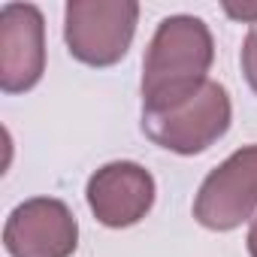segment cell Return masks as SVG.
<instances>
[{
	"label": "cell",
	"instance_id": "9c48e42d",
	"mask_svg": "<svg viewBox=\"0 0 257 257\" xmlns=\"http://www.w3.org/2000/svg\"><path fill=\"white\" fill-rule=\"evenodd\" d=\"M227 13L233 19H248L251 25L257 22V7H233V4H227Z\"/></svg>",
	"mask_w": 257,
	"mask_h": 257
},
{
	"label": "cell",
	"instance_id": "6da1fadb",
	"mask_svg": "<svg viewBox=\"0 0 257 257\" xmlns=\"http://www.w3.org/2000/svg\"><path fill=\"white\" fill-rule=\"evenodd\" d=\"M215 58L212 34L209 28L194 16H170L158 25L146 70H143V109H167L197 88H203L209 79V67Z\"/></svg>",
	"mask_w": 257,
	"mask_h": 257
},
{
	"label": "cell",
	"instance_id": "5b68a950",
	"mask_svg": "<svg viewBox=\"0 0 257 257\" xmlns=\"http://www.w3.org/2000/svg\"><path fill=\"white\" fill-rule=\"evenodd\" d=\"M79 242L73 212L52 197H37L13 209L4 227V245L13 257H70Z\"/></svg>",
	"mask_w": 257,
	"mask_h": 257
},
{
	"label": "cell",
	"instance_id": "30bf717a",
	"mask_svg": "<svg viewBox=\"0 0 257 257\" xmlns=\"http://www.w3.org/2000/svg\"><path fill=\"white\" fill-rule=\"evenodd\" d=\"M248 251H251V257H257V218H254V224L248 230Z\"/></svg>",
	"mask_w": 257,
	"mask_h": 257
},
{
	"label": "cell",
	"instance_id": "3957f363",
	"mask_svg": "<svg viewBox=\"0 0 257 257\" xmlns=\"http://www.w3.org/2000/svg\"><path fill=\"white\" fill-rule=\"evenodd\" d=\"M140 7L134 0H70L67 46L88 67H112L131 49Z\"/></svg>",
	"mask_w": 257,
	"mask_h": 257
},
{
	"label": "cell",
	"instance_id": "7a4b0ae2",
	"mask_svg": "<svg viewBox=\"0 0 257 257\" xmlns=\"http://www.w3.org/2000/svg\"><path fill=\"white\" fill-rule=\"evenodd\" d=\"M230 127V97L224 85L206 82L167 109H143V131L161 149L176 155L206 152Z\"/></svg>",
	"mask_w": 257,
	"mask_h": 257
},
{
	"label": "cell",
	"instance_id": "277c9868",
	"mask_svg": "<svg viewBox=\"0 0 257 257\" xmlns=\"http://www.w3.org/2000/svg\"><path fill=\"white\" fill-rule=\"evenodd\" d=\"M257 209V146L233 152L200 185L194 215L209 230H233Z\"/></svg>",
	"mask_w": 257,
	"mask_h": 257
},
{
	"label": "cell",
	"instance_id": "8992f818",
	"mask_svg": "<svg viewBox=\"0 0 257 257\" xmlns=\"http://www.w3.org/2000/svg\"><path fill=\"white\" fill-rule=\"evenodd\" d=\"M46 70L43 13L31 4H7L0 10V85L7 94L28 91Z\"/></svg>",
	"mask_w": 257,
	"mask_h": 257
},
{
	"label": "cell",
	"instance_id": "ba28073f",
	"mask_svg": "<svg viewBox=\"0 0 257 257\" xmlns=\"http://www.w3.org/2000/svg\"><path fill=\"white\" fill-rule=\"evenodd\" d=\"M242 70H245V79H248L251 91L257 94V22L251 25L248 37H245V46H242Z\"/></svg>",
	"mask_w": 257,
	"mask_h": 257
},
{
	"label": "cell",
	"instance_id": "52a82bcc",
	"mask_svg": "<svg viewBox=\"0 0 257 257\" xmlns=\"http://www.w3.org/2000/svg\"><path fill=\"white\" fill-rule=\"evenodd\" d=\"M155 203V179L134 161L100 167L88 182V206L106 227H131L146 218Z\"/></svg>",
	"mask_w": 257,
	"mask_h": 257
}]
</instances>
